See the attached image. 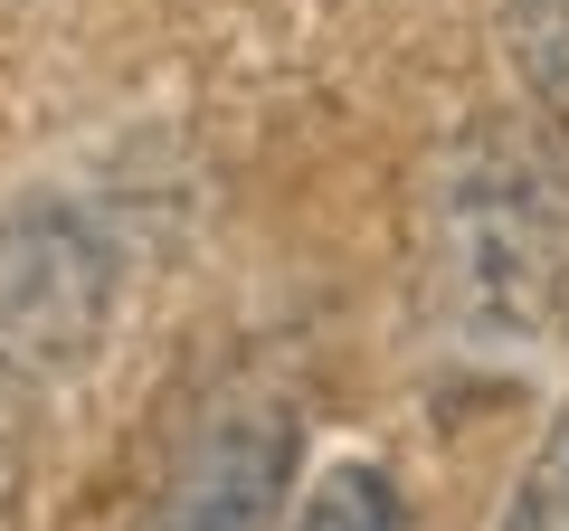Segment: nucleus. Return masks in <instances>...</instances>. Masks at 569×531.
Masks as SVG:
<instances>
[{
    "mask_svg": "<svg viewBox=\"0 0 569 531\" xmlns=\"http://www.w3.org/2000/svg\"><path fill=\"white\" fill-rule=\"evenodd\" d=\"M284 465H295V428H284V418H266V409L257 418H219V428L181 455L152 531H266L276 522V493H284Z\"/></svg>",
    "mask_w": 569,
    "mask_h": 531,
    "instance_id": "obj_2",
    "label": "nucleus"
},
{
    "mask_svg": "<svg viewBox=\"0 0 569 531\" xmlns=\"http://www.w3.org/2000/svg\"><path fill=\"white\" fill-rule=\"evenodd\" d=\"M295 531H408V503L380 465H332V474H313Z\"/></svg>",
    "mask_w": 569,
    "mask_h": 531,
    "instance_id": "obj_3",
    "label": "nucleus"
},
{
    "mask_svg": "<svg viewBox=\"0 0 569 531\" xmlns=\"http://www.w3.org/2000/svg\"><path fill=\"white\" fill-rule=\"evenodd\" d=\"M512 67L541 96V114L569 123V0H512Z\"/></svg>",
    "mask_w": 569,
    "mask_h": 531,
    "instance_id": "obj_4",
    "label": "nucleus"
},
{
    "mask_svg": "<svg viewBox=\"0 0 569 531\" xmlns=\"http://www.w3.org/2000/svg\"><path fill=\"white\" fill-rule=\"evenodd\" d=\"M447 294L493 332H541L569 313V181L522 143H466L437 190Z\"/></svg>",
    "mask_w": 569,
    "mask_h": 531,
    "instance_id": "obj_1",
    "label": "nucleus"
},
{
    "mask_svg": "<svg viewBox=\"0 0 569 531\" xmlns=\"http://www.w3.org/2000/svg\"><path fill=\"white\" fill-rule=\"evenodd\" d=\"M493 531H569V418L541 437V455L522 465V484H512Z\"/></svg>",
    "mask_w": 569,
    "mask_h": 531,
    "instance_id": "obj_5",
    "label": "nucleus"
}]
</instances>
